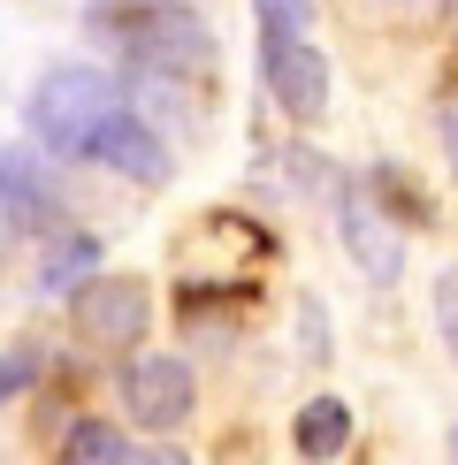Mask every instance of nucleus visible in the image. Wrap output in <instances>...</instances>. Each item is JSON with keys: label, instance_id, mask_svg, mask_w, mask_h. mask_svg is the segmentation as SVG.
Listing matches in <instances>:
<instances>
[{"label": "nucleus", "instance_id": "f257e3e1", "mask_svg": "<svg viewBox=\"0 0 458 465\" xmlns=\"http://www.w3.org/2000/svg\"><path fill=\"white\" fill-rule=\"evenodd\" d=\"M123 100V92L107 84L100 69H46L38 76V92H31V138L54 153V161H92V138H100V114Z\"/></svg>", "mask_w": 458, "mask_h": 465}, {"label": "nucleus", "instance_id": "f03ea898", "mask_svg": "<svg viewBox=\"0 0 458 465\" xmlns=\"http://www.w3.org/2000/svg\"><path fill=\"white\" fill-rule=\"evenodd\" d=\"M69 313H76V336H85L92 351H138L153 298H145L138 275H85L69 290Z\"/></svg>", "mask_w": 458, "mask_h": 465}, {"label": "nucleus", "instance_id": "7ed1b4c3", "mask_svg": "<svg viewBox=\"0 0 458 465\" xmlns=\"http://www.w3.org/2000/svg\"><path fill=\"white\" fill-rule=\"evenodd\" d=\"M260 76H267V100L283 107V123H321L329 107V62H321L314 38H260Z\"/></svg>", "mask_w": 458, "mask_h": 465}, {"label": "nucleus", "instance_id": "20e7f679", "mask_svg": "<svg viewBox=\"0 0 458 465\" xmlns=\"http://www.w3.org/2000/svg\"><path fill=\"white\" fill-rule=\"evenodd\" d=\"M191 366L184 359H130L123 366V412L138 420V428H153V435H176L184 420H191Z\"/></svg>", "mask_w": 458, "mask_h": 465}, {"label": "nucleus", "instance_id": "39448f33", "mask_svg": "<svg viewBox=\"0 0 458 465\" xmlns=\"http://www.w3.org/2000/svg\"><path fill=\"white\" fill-rule=\"evenodd\" d=\"M92 161H107L114 176H130V183H168V145H161V130H153L130 100H114V107L100 114Z\"/></svg>", "mask_w": 458, "mask_h": 465}, {"label": "nucleus", "instance_id": "423d86ee", "mask_svg": "<svg viewBox=\"0 0 458 465\" xmlns=\"http://www.w3.org/2000/svg\"><path fill=\"white\" fill-rule=\"evenodd\" d=\"M291 442H298V458H336L344 442H352V412H344V397H314L291 420Z\"/></svg>", "mask_w": 458, "mask_h": 465}, {"label": "nucleus", "instance_id": "0eeeda50", "mask_svg": "<svg viewBox=\"0 0 458 465\" xmlns=\"http://www.w3.org/2000/svg\"><path fill=\"white\" fill-rule=\"evenodd\" d=\"M344 237H352V252H359V260H367V275L374 282H390L397 275V237H374V222H367V206H344Z\"/></svg>", "mask_w": 458, "mask_h": 465}, {"label": "nucleus", "instance_id": "6e6552de", "mask_svg": "<svg viewBox=\"0 0 458 465\" xmlns=\"http://www.w3.org/2000/svg\"><path fill=\"white\" fill-rule=\"evenodd\" d=\"M92 267H100V244H92V237H62V244L46 252V290H54V298H69Z\"/></svg>", "mask_w": 458, "mask_h": 465}, {"label": "nucleus", "instance_id": "1a4fd4ad", "mask_svg": "<svg viewBox=\"0 0 458 465\" xmlns=\"http://www.w3.org/2000/svg\"><path fill=\"white\" fill-rule=\"evenodd\" d=\"M62 450H69V458H85V465H123V458H130V435H123V428H107V420H76Z\"/></svg>", "mask_w": 458, "mask_h": 465}, {"label": "nucleus", "instance_id": "9d476101", "mask_svg": "<svg viewBox=\"0 0 458 465\" xmlns=\"http://www.w3.org/2000/svg\"><path fill=\"white\" fill-rule=\"evenodd\" d=\"M38 366H46V351L24 336V343H8L0 351V404H15V397H31V381H38Z\"/></svg>", "mask_w": 458, "mask_h": 465}, {"label": "nucleus", "instance_id": "9b49d317", "mask_svg": "<svg viewBox=\"0 0 458 465\" xmlns=\"http://www.w3.org/2000/svg\"><path fill=\"white\" fill-rule=\"evenodd\" d=\"M260 38H305L314 31V0H253Z\"/></svg>", "mask_w": 458, "mask_h": 465}, {"label": "nucleus", "instance_id": "f8f14e48", "mask_svg": "<svg viewBox=\"0 0 458 465\" xmlns=\"http://www.w3.org/2000/svg\"><path fill=\"white\" fill-rule=\"evenodd\" d=\"M435 321H443V336H451V351H458V275L435 282Z\"/></svg>", "mask_w": 458, "mask_h": 465}]
</instances>
